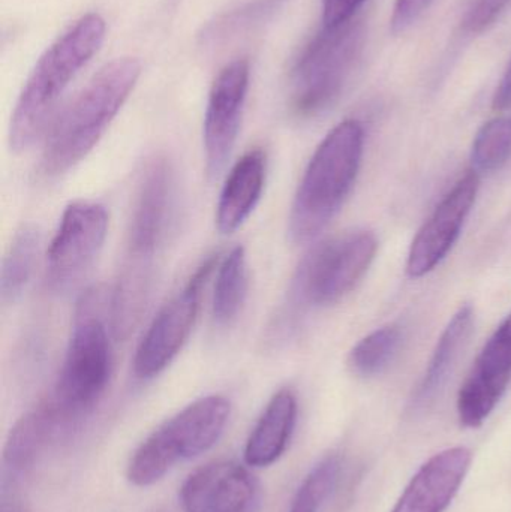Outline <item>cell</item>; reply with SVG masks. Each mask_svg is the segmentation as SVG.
I'll return each mask as SVG.
<instances>
[{
  "mask_svg": "<svg viewBox=\"0 0 511 512\" xmlns=\"http://www.w3.org/2000/svg\"><path fill=\"white\" fill-rule=\"evenodd\" d=\"M140 75L141 63L134 57H119L93 75L48 128L38 165L42 179H59L95 149Z\"/></svg>",
  "mask_w": 511,
  "mask_h": 512,
  "instance_id": "1",
  "label": "cell"
},
{
  "mask_svg": "<svg viewBox=\"0 0 511 512\" xmlns=\"http://www.w3.org/2000/svg\"><path fill=\"white\" fill-rule=\"evenodd\" d=\"M105 29L101 15L86 14L39 57L9 123V146L14 152L29 149L48 131L66 87L101 48Z\"/></svg>",
  "mask_w": 511,
  "mask_h": 512,
  "instance_id": "2",
  "label": "cell"
},
{
  "mask_svg": "<svg viewBox=\"0 0 511 512\" xmlns=\"http://www.w3.org/2000/svg\"><path fill=\"white\" fill-rule=\"evenodd\" d=\"M113 294L95 288L81 297L53 402L81 423L107 391L113 375ZM116 331V330H114Z\"/></svg>",
  "mask_w": 511,
  "mask_h": 512,
  "instance_id": "3",
  "label": "cell"
},
{
  "mask_svg": "<svg viewBox=\"0 0 511 512\" xmlns=\"http://www.w3.org/2000/svg\"><path fill=\"white\" fill-rule=\"evenodd\" d=\"M365 131L345 120L315 150L291 206L288 231L293 242L314 240L338 215L350 195L362 164Z\"/></svg>",
  "mask_w": 511,
  "mask_h": 512,
  "instance_id": "4",
  "label": "cell"
},
{
  "mask_svg": "<svg viewBox=\"0 0 511 512\" xmlns=\"http://www.w3.org/2000/svg\"><path fill=\"white\" fill-rule=\"evenodd\" d=\"M230 414L227 397L213 394L195 400L137 448L129 460L128 480L137 487L153 486L177 463L206 453L221 438Z\"/></svg>",
  "mask_w": 511,
  "mask_h": 512,
  "instance_id": "5",
  "label": "cell"
},
{
  "mask_svg": "<svg viewBox=\"0 0 511 512\" xmlns=\"http://www.w3.org/2000/svg\"><path fill=\"white\" fill-rule=\"evenodd\" d=\"M363 44L362 21L351 20L335 29L323 27L303 50L291 75V107L297 116H318L338 101Z\"/></svg>",
  "mask_w": 511,
  "mask_h": 512,
  "instance_id": "6",
  "label": "cell"
},
{
  "mask_svg": "<svg viewBox=\"0 0 511 512\" xmlns=\"http://www.w3.org/2000/svg\"><path fill=\"white\" fill-rule=\"evenodd\" d=\"M377 248L371 231H351L315 246L294 274L291 301L305 309L341 300L365 276Z\"/></svg>",
  "mask_w": 511,
  "mask_h": 512,
  "instance_id": "7",
  "label": "cell"
},
{
  "mask_svg": "<svg viewBox=\"0 0 511 512\" xmlns=\"http://www.w3.org/2000/svg\"><path fill=\"white\" fill-rule=\"evenodd\" d=\"M218 258L201 262L182 289L159 310L138 343L134 357V375L149 381L161 375L182 351L191 336L200 312L201 297Z\"/></svg>",
  "mask_w": 511,
  "mask_h": 512,
  "instance_id": "8",
  "label": "cell"
},
{
  "mask_svg": "<svg viewBox=\"0 0 511 512\" xmlns=\"http://www.w3.org/2000/svg\"><path fill=\"white\" fill-rule=\"evenodd\" d=\"M176 176L165 158L147 165L129 222L126 274L150 279L153 258L167 240L176 215Z\"/></svg>",
  "mask_w": 511,
  "mask_h": 512,
  "instance_id": "9",
  "label": "cell"
},
{
  "mask_svg": "<svg viewBox=\"0 0 511 512\" xmlns=\"http://www.w3.org/2000/svg\"><path fill=\"white\" fill-rule=\"evenodd\" d=\"M108 213L104 206L75 201L63 212L47 252V286L62 294L74 288L104 246Z\"/></svg>",
  "mask_w": 511,
  "mask_h": 512,
  "instance_id": "10",
  "label": "cell"
},
{
  "mask_svg": "<svg viewBox=\"0 0 511 512\" xmlns=\"http://www.w3.org/2000/svg\"><path fill=\"white\" fill-rule=\"evenodd\" d=\"M248 60L225 66L213 81L204 114L203 144L206 173L216 179L227 167L236 146L249 89Z\"/></svg>",
  "mask_w": 511,
  "mask_h": 512,
  "instance_id": "11",
  "label": "cell"
},
{
  "mask_svg": "<svg viewBox=\"0 0 511 512\" xmlns=\"http://www.w3.org/2000/svg\"><path fill=\"white\" fill-rule=\"evenodd\" d=\"M180 504L183 512H257L261 487L245 466L233 460H216L186 478Z\"/></svg>",
  "mask_w": 511,
  "mask_h": 512,
  "instance_id": "12",
  "label": "cell"
},
{
  "mask_svg": "<svg viewBox=\"0 0 511 512\" xmlns=\"http://www.w3.org/2000/svg\"><path fill=\"white\" fill-rule=\"evenodd\" d=\"M511 384V313L486 342L458 396L462 426L477 429L497 408Z\"/></svg>",
  "mask_w": 511,
  "mask_h": 512,
  "instance_id": "13",
  "label": "cell"
},
{
  "mask_svg": "<svg viewBox=\"0 0 511 512\" xmlns=\"http://www.w3.org/2000/svg\"><path fill=\"white\" fill-rule=\"evenodd\" d=\"M477 192L479 174L470 171L441 200L411 245L407 261V271L411 277L431 273L452 251L476 203Z\"/></svg>",
  "mask_w": 511,
  "mask_h": 512,
  "instance_id": "14",
  "label": "cell"
},
{
  "mask_svg": "<svg viewBox=\"0 0 511 512\" xmlns=\"http://www.w3.org/2000/svg\"><path fill=\"white\" fill-rule=\"evenodd\" d=\"M473 454L468 448L441 451L411 478L392 512H444L458 495Z\"/></svg>",
  "mask_w": 511,
  "mask_h": 512,
  "instance_id": "15",
  "label": "cell"
},
{
  "mask_svg": "<svg viewBox=\"0 0 511 512\" xmlns=\"http://www.w3.org/2000/svg\"><path fill=\"white\" fill-rule=\"evenodd\" d=\"M78 424L53 399L27 412L14 424L6 439L3 463L9 474L18 477L29 472L51 445L68 436Z\"/></svg>",
  "mask_w": 511,
  "mask_h": 512,
  "instance_id": "16",
  "label": "cell"
},
{
  "mask_svg": "<svg viewBox=\"0 0 511 512\" xmlns=\"http://www.w3.org/2000/svg\"><path fill=\"white\" fill-rule=\"evenodd\" d=\"M266 174V153L260 149L249 150L231 168L216 207V227L222 234H233L248 221L260 203Z\"/></svg>",
  "mask_w": 511,
  "mask_h": 512,
  "instance_id": "17",
  "label": "cell"
},
{
  "mask_svg": "<svg viewBox=\"0 0 511 512\" xmlns=\"http://www.w3.org/2000/svg\"><path fill=\"white\" fill-rule=\"evenodd\" d=\"M297 423L296 394L282 388L267 403L245 445V462L251 468H267L281 459L293 438Z\"/></svg>",
  "mask_w": 511,
  "mask_h": 512,
  "instance_id": "18",
  "label": "cell"
},
{
  "mask_svg": "<svg viewBox=\"0 0 511 512\" xmlns=\"http://www.w3.org/2000/svg\"><path fill=\"white\" fill-rule=\"evenodd\" d=\"M474 312L473 307L464 306L453 315L452 321L447 324L446 330L441 334L434 354L429 361L425 376L417 388L413 399L414 408H425L434 402L437 394L443 390L447 379L452 375L459 357L467 346L468 339L473 333Z\"/></svg>",
  "mask_w": 511,
  "mask_h": 512,
  "instance_id": "19",
  "label": "cell"
},
{
  "mask_svg": "<svg viewBox=\"0 0 511 512\" xmlns=\"http://www.w3.org/2000/svg\"><path fill=\"white\" fill-rule=\"evenodd\" d=\"M41 246V233L35 225H21L3 258L0 274V300L14 304L30 282Z\"/></svg>",
  "mask_w": 511,
  "mask_h": 512,
  "instance_id": "20",
  "label": "cell"
},
{
  "mask_svg": "<svg viewBox=\"0 0 511 512\" xmlns=\"http://www.w3.org/2000/svg\"><path fill=\"white\" fill-rule=\"evenodd\" d=\"M248 295V262L242 246L224 256L216 271L213 289V318L219 325H228L242 312Z\"/></svg>",
  "mask_w": 511,
  "mask_h": 512,
  "instance_id": "21",
  "label": "cell"
},
{
  "mask_svg": "<svg viewBox=\"0 0 511 512\" xmlns=\"http://www.w3.org/2000/svg\"><path fill=\"white\" fill-rule=\"evenodd\" d=\"M287 2L290 0H255V2L246 3L207 24L206 29L201 33V41L203 44H221L239 33L254 29L264 21L270 20L284 8Z\"/></svg>",
  "mask_w": 511,
  "mask_h": 512,
  "instance_id": "22",
  "label": "cell"
},
{
  "mask_svg": "<svg viewBox=\"0 0 511 512\" xmlns=\"http://www.w3.org/2000/svg\"><path fill=\"white\" fill-rule=\"evenodd\" d=\"M401 343L402 331L396 325L378 328L354 346L348 363L363 378L378 375L395 360Z\"/></svg>",
  "mask_w": 511,
  "mask_h": 512,
  "instance_id": "23",
  "label": "cell"
},
{
  "mask_svg": "<svg viewBox=\"0 0 511 512\" xmlns=\"http://www.w3.org/2000/svg\"><path fill=\"white\" fill-rule=\"evenodd\" d=\"M342 463L338 454H329L311 469L300 484L288 512H321L335 492Z\"/></svg>",
  "mask_w": 511,
  "mask_h": 512,
  "instance_id": "24",
  "label": "cell"
},
{
  "mask_svg": "<svg viewBox=\"0 0 511 512\" xmlns=\"http://www.w3.org/2000/svg\"><path fill=\"white\" fill-rule=\"evenodd\" d=\"M511 158V117H497L477 132L471 161L477 174L500 170Z\"/></svg>",
  "mask_w": 511,
  "mask_h": 512,
  "instance_id": "25",
  "label": "cell"
},
{
  "mask_svg": "<svg viewBox=\"0 0 511 512\" xmlns=\"http://www.w3.org/2000/svg\"><path fill=\"white\" fill-rule=\"evenodd\" d=\"M510 0H476L465 15L464 29L470 33H480L491 26L498 15L507 8Z\"/></svg>",
  "mask_w": 511,
  "mask_h": 512,
  "instance_id": "26",
  "label": "cell"
},
{
  "mask_svg": "<svg viewBox=\"0 0 511 512\" xmlns=\"http://www.w3.org/2000/svg\"><path fill=\"white\" fill-rule=\"evenodd\" d=\"M366 0H323V27L335 29L353 20Z\"/></svg>",
  "mask_w": 511,
  "mask_h": 512,
  "instance_id": "27",
  "label": "cell"
},
{
  "mask_svg": "<svg viewBox=\"0 0 511 512\" xmlns=\"http://www.w3.org/2000/svg\"><path fill=\"white\" fill-rule=\"evenodd\" d=\"M434 0H396L393 6L392 26L393 33H401L407 30Z\"/></svg>",
  "mask_w": 511,
  "mask_h": 512,
  "instance_id": "28",
  "label": "cell"
},
{
  "mask_svg": "<svg viewBox=\"0 0 511 512\" xmlns=\"http://www.w3.org/2000/svg\"><path fill=\"white\" fill-rule=\"evenodd\" d=\"M2 512H29L27 511V502L21 495L17 483L12 481H3L2 487Z\"/></svg>",
  "mask_w": 511,
  "mask_h": 512,
  "instance_id": "29",
  "label": "cell"
},
{
  "mask_svg": "<svg viewBox=\"0 0 511 512\" xmlns=\"http://www.w3.org/2000/svg\"><path fill=\"white\" fill-rule=\"evenodd\" d=\"M492 105H494L495 110L500 111L511 107V62L500 86H498L497 92H495Z\"/></svg>",
  "mask_w": 511,
  "mask_h": 512,
  "instance_id": "30",
  "label": "cell"
}]
</instances>
